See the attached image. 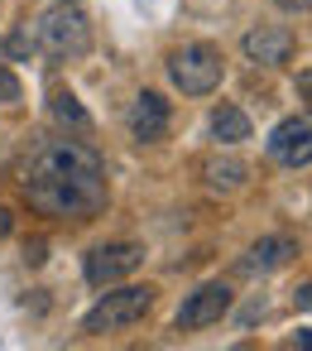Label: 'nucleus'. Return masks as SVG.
I'll list each match as a JSON object with an SVG mask.
<instances>
[{"label":"nucleus","instance_id":"1","mask_svg":"<svg viewBox=\"0 0 312 351\" xmlns=\"http://www.w3.org/2000/svg\"><path fill=\"white\" fill-rule=\"evenodd\" d=\"M20 188H25V202L44 217H73V221H87L92 212L106 207V164L92 145H82L77 135H63V140H44L25 169H20Z\"/></svg>","mask_w":312,"mask_h":351},{"label":"nucleus","instance_id":"2","mask_svg":"<svg viewBox=\"0 0 312 351\" xmlns=\"http://www.w3.org/2000/svg\"><path fill=\"white\" fill-rule=\"evenodd\" d=\"M34 49L53 63H73L92 49V20L77 0H49L34 20Z\"/></svg>","mask_w":312,"mask_h":351},{"label":"nucleus","instance_id":"3","mask_svg":"<svg viewBox=\"0 0 312 351\" xmlns=\"http://www.w3.org/2000/svg\"><path fill=\"white\" fill-rule=\"evenodd\" d=\"M149 308H154V284H120V289L101 293V298L82 313V332H87V337L125 332V327H135Z\"/></svg>","mask_w":312,"mask_h":351},{"label":"nucleus","instance_id":"4","mask_svg":"<svg viewBox=\"0 0 312 351\" xmlns=\"http://www.w3.org/2000/svg\"><path fill=\"white\" fill-rule=\"evenodd\" d=\"M168 77L183 97H211L226 77V58H221L216 44L197 39V44H183V49L168 53Z\"/></svg>","mask_w":312,"mask_h":351},{"label":"nucleus","instance_id":"5","mask_svg":"<svg viewBox=\"0 0 312 351\" xmlns=\"http://www.w3.org/2000/svg\"><path fill=\"white\" fill-rule=\"evenodd\" d=\"M140 265H144V245H135V241H111V245H96V250L82 260V274H87V284L111 289V284L130 279Z\"/></svg>","mask_w":312,"mask_h":351},{"label":"nucleus","instance_id":"6","mask_svg":"<svg viewBox=\"0 0 312 351\" xmlns=\"http://www.w3.org/2000/svg\"><path fill=\"white\" fill-rule=\"evenodd\" d=\"M231 284L226 279H207V284H197L187 298H183V308H178V332H197V327H211V322H221L226 313H231Z\"/></svg>","mask_w":312,"mask_h":351},{"label":"nucleus","instance_id":"7","mask_svg":"<svg viewBox=\"0 0 312 351\" xmlns=\"http://www.w3.org/2000/svg\"><path fill=\"white\" fill-rule=\"evenodd\" d=\"M269 159L283 169H307L312 164V121L307 116H288L274 125L269 135Z\"/></svg>","mask_w":312,"mask_h":351},{"label":"nucleus","instance_id":"8","mask_svg":"<svg viewBox=\"0 0 312 351\" xmlns=\"http://www.w3.org/2000/svg\"><path fill=\"white\" fill-rule=\"evenodd\" d=\"M130 135L140 140V145H159L164 135H168V125H173V111H168V101L159 97V92H140L135 101H130Z\"/></svg>","mask_w":312,"mask_h":351},{"label":"nucleus","instance_id":"9","mask_svg":"<svg viewBox=\"0 0 312 351\" xmlns=\"http://www.w3.org/2000/svg\"><path fill=\"white\" fill-rule=\"evenodd\" d=\"M240 49H245L250 63L278 68V63H288V53H293V34H288L283 25H255V29L240 39Z\"/></svg>","mask_w":312,"mask_h":351},{"label":"nucleus","instance_id":"10","mask_svg":"<svg viewBox=\"0 0 312 351\" xmlns=\"http://www.w3.org/2000/svg\"><path fill=\"white\" fill-rule=\"evenodd\" d=\"M293 255H298V241H293V236H259V241L245 250L240 269H245V274H274V269H283Z\"/></svg>","mask_w":312,"mask_h":351},{"label":"nucleus","instance_id":"11","mask_svg":"<svg viewBox=\"0 0 312 351\" xmlns=\"http://www.w3.org/2000/svg\"><path fill=\"white\" fill-rule=\"evenodd\" d=\"M202 183H207L211 193H240V188L250 183V169H245L240 159H231V154H211V159L202 164Z\"/></svg>","mask_w":312,"mask_h":351},{"label":"nucleus","instance_id":"12","mask_svg":"<svg viewBox=\"0 0 312 351\" xmlns=\"http://www.w3.org/2000/svg\"><path fill=\"white\" fill-rule=\"evenodd\" d=\"M211 140H221V145L250 140V116H245L240 106H216V111H211Z\"/></svg>","mask_w":312,"mask_h":351},{"label":"nucleus","instance_id":"13","mask_svg":"<svg viewBox=\"0 0 312 351\" xmlns=\"http://www.w3.org/2000/svg\"><path fill=\"white\" fill-rule=\"evenodd\" d=\"M53 121H58L63 130H73V135H92V116L82 111V101H77L73 92H58V97H53Z\"/></svg>","mask_w":312,"mask_h":351},{"label":"nucleus","instance_id":"14","mask_svg":"<svg viewBox=\"0 0 312 351\" xmlns=\"http://www.w3.org/2000/svg\"><path fill=\"white\" fill-rule=\"evenodd\" d=\"M15 101H20V77L0 63V106H15Z\"/></svg>","mask_w":312,"mask_h":351},{"label":"nucleus","instance_id":"15","mask_svg":"<svg viewBox=\"0 0 312 351\" xmlns=\"http://www.w3.org/2000/svg\"><path fill=\"white\" fill-rule=\"evenodd\" d=\"M293 308L312 313V284H298V289H293Z\"/></svg>","mask_w":312,"mask_h":351},{"label":"nucleus","instance_id":"16","mask_svg":"<svg viewBox=\"0 0 312 351\" xmlns=\"http://www.w3.org/2000/svg\"><path fill=\"white\" fill-rule=\"evenodd\" d=\"M278 10H288V15H307L312 10V0H274Z\"/></svg>","mask_w":312,"mask_h":351},{"label":"nucleus","instance_id":"17","mask_svg":"<svg viewBox=\"0 0 312 351\" xmlns=\"http://www.w3.org/2000/svg\"><path fill=\"white\" fill-rule=\"evenodd\" d=\"M10 231H15V212H10L5 202H0V241H5Z\"/></svg>","mask_w":312,"mask_h":351},{"label":"nucleus","instance_id":"18","mask_svg":"<svg viewBox=\"0 0 312 351\" xmlns=\"http://www.w3.org/2000/svg\"><path fill=\"white\" fill-rule=\"evenodd\" d=\"M298 92H302V101H307V111H312V68L298 73Z\"/></svg>","mask_w":312,"mask_h":351},{"label":"nucleus","instance_id":"19","mask_svg":"<svg viewBox=\"0 0 312 351\" xmlns=\"http://www.w3.org/2000/svg\"><path fill=\"white\" fill-rule=\"evenodd\" d=\"M293 341H298V346H312V327H307V332H298Z\"/></svg>","mask_w":312,"mask_h":351}]
</instances>
